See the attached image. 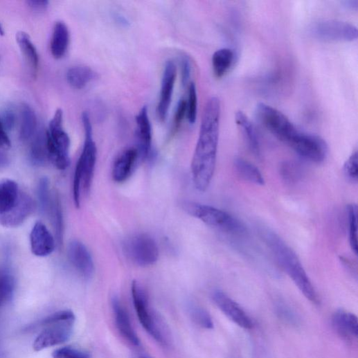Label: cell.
Instances as JSON below:
<instances>
[{
    "label": "cell",
    "instance_id": "obj_1",
    "mask_svg": "<svg viewBox=\"0 0 358 358\" xmlns=\"http://www.w3.org/2000/svg\"><path fill=\"white\" fill-rule=\"evenodd\" d=\"M221 114L220 98H211L204 109L199 138L191 163L193 181L200 192L207 190L216 170Z\"/></svg>",
    "mask_w": 358,
    "mask_h": 358
},
{
    "label": "cell",
    "instance_id": "obj_2",
    "mask_svg": "<svg viewBox=\"0 0 358 358\" xmlns=\"http://www.w3.org/2000/svg\"><path fill=\"white\" fill-rule=\"evenodd\" d=\"M260 234L278 263L292 279L301 292L312 303L319 304L320 300L314 286L296 253L269 229L262 227Z\"/></svg>",
    "mask_w": 358,
    "mask_h": 358
},
{
    "label": "cell",
    "instance_id": "obj_3",
    "mask_svg": "<svg viewBox=\"0 0 358 358\" xmlns=\"http://www.w3.org/2000/svg\"><path fill=\"white\" fill-rule=\"evenodd\" d=\"M82 122L85 141L82 153L76 166L73 181V197L77 208L80 207L82 191L87 194L91 190L97 161V147L93 137L90 116L87 112L82 114Z\"/></svg>",
    "mask_w": 358,
    "mask_h": 358
},
{
    "label": "cell",
    "instance_id": "obj_4",
    "mask_svg": "<svg viewBox=\"0 0 358 358\" xmlns=\"http://www.w3.org/2000/svg\"><path fill=\"white\" fill-rule=\"evenodd\" d=\"M75 323V316L70 310L48 316L41 323L44 328L34 341V350L40 351L66 342L73 334Z\"/></svg>",
    "mask_w": 358,
    "mask_h": 358
},
{
    "label": "cell",
    "instance_id": "obj_5",
    "mask_svg": "<svg viewBox=\"0 0 358 358\" xmlns=\"http://www.w3.org/2000/svg\"><path fill=\"white\" fill-rule=\"evenodd\" d=\"M48 160L59 170H65L70 165V138L63 128V111L58 109L46 130Z\"/></svg>",
    "mask_w": 358,
    "mask_h": 358
},
{
    "label": "cell",
    "instance_id": "obj_6",
    "mask_svg": "<svg viewBox=\"0 0 358 358\" xmlns=\"http://www.w3.org/2000/svg\"><path fill=\"white\" fill-rule=\"evenodd\" d=\"M182 206L190 216L208 226L234 234H242L245 232L244 226L231 214L223 210L190 202H184Z\"/></svg>",
    "mask_w": 358,
    "mask_h": 358
},
{
    "label": "cell",
    "instance_id": "obj_7",
    "mask_svg": "<svg viewBox=\"0 0 358 358\" xmlns=\"http://www.w3.org/2000/svg\"><path fill=\"white\" fill-rule=\"evenodd\" d=\"M255 112L261 125L286 145L300 132L287 116L268 105L258 104Z\"/></svg>",
    "mask_w": 358,
    "mask_h": 358
},
{
    "label": "cell",
    "instance_id": "obj_8",
    "mask_svg": "<svg viewBox=\"0 0 358 358\" xmlns=\"http://www.w3.org/2000/svg\"><path fill=\"white\" fill-rule=\"evenodd\" d=\"M127 256L140 267L154 265L159 258V250L155 240L145 234L132 237L124 244Z\"/></svg>",
    "mask_w": 358,
    "mask_h": 358
},
{
    "label": "cell",
    "instance_id": "obj_9",
    "mask_svg": "<svg viewBox=\"0 0 358 358\" xmlns=\"http://www.w3.org/2000/svg\"><path fill=\"white\" fill-rule=\"evenodd\" d=\"M312 35L323 41L350 42L357 39V29L354 25L337 20H324L311 28Z\"/></svg>",
    "mask_w": 358,
    "mask_h": 358
},
{
    "label": "cell",
    "instance_id": "obj_10",
    "mask_svg": "<svg viewBox=\"0 0 358 358\" xmlns=\"http://www.w3.org/2000/svg\"><path fill=\"white\" fill-rule=\"evenodd\" d=\"M132 296L134 310L143 328L158 342L165 343L163 335L148 304L147 295L136 280L132 284Z\"/></svg>",
    "mask_w": 358,
    "mask_h": 358
},
{
    "label": "cell",
    "instance_id": "obj_11",
    "mask_svg": "<svg viewBox=\"0 0 358 358\" xmlns=\"http://www.w3.org/2000/svg\"><path fill=\"white\" fill-rule=\"evenodd\" d=\"M289 146L303 158L316 163L323 162L327 157L328 147L321 137L301 131Z\"/></svg>",
    "mask_w": 358,
    "mask_h": 358
},
{
    "label": "cell",
    "instance_id": "obj_12",
    "mask_svg": "<svg viewBox=\"0 0 358 358\" xmlns=\"http://www.w3.org/2000/svg\"><path fill=\"white\" fill-rule=\"evenodd\" d=\"M35 200L28 194L20 192L17 202L7 213L0 215V225L6 228L21 226L36 208Z\"/></svg>",
    "mask_w": 358,
    "mask_h": 358
},
{
    "label": "cell",
    "instance_id": "obj_13",
    "mask_svg": "<svg viewBox=\"0 0 358 358\" xmlns=\"http://www.w3.org/2000/svg\"><path fill=\"white\" fill-rule=\"evenodd\" d=\"M212 299L219 309L238 326L251 330L253 322L244 310L232 298L221 291L213 292Z\"/></svg>",
    "mask_w": 358,
    "mask_h": 358
},
{
    "label": "cell",
    "instance_id": "obj_14",
    "mask_svg": "<svg viewBox=\"0 0 358 358\" xmlns=\"http://www.w3.org/2000/svg\"><path fill=\"white\" fill-rule=\"evenodd\" d=\"M176 79L177 66L173 61L169 60L164 69L161 98L157 108L158 117L161 122H164L168 117Z\"/></svg>",
    "mask_w": 358,
    "mask_h": 358
},
{
    "label": "cell",
    "instance_id": "obj_15",
    "mask_svg": "<svg viewBox=\"0 0 358 358\" xmlns=\"http://www.w3.org/2000/svg\"><path fill=\"white\" fill-rule=\"evenodd\" d=\"M68 259L83 276L90 278L94 273L93 258L87 247L78 240L71 241L67 249Z\"/></svg>",
    "mask_w": 358,
    "mask_h": 358
},
{
    "label": "cell",
    "instance_id": "obj_16",
    "mask_svg": "<svg viewBox=\"0 0 358 358\" xmlns=\"http://www.w3.org/2000/svg\"><path fill=\"white\" fill-rule=\"evenodd\" d=\"M136 123L138 146L137 151L139 156L146 160L151 155L152 145V128L146 106L142 107L136 116Z\"/></svg>",
    "mask_w": 358,
    "mask_h": 358
},
{
    "label": "cell",
    "instance_id": "obj_17",
    "mask_svg": "<svg viewBox=\"0 0 358 358\" xmlns=\"http://www.w3.org/2000/svg\"><path fill=\"white\" fill-rule=\"evenodd\" d=\"M30 238L31 250L35 256L46 257L54 251V238L42 222H38L35 224Z\"/></svg>",
    "mask_w": 358,
    "mask_h": 358
},
{
    "label": "cell",
    "instance_id": "obj_18",
    "mask_svg": "<svg viewBox=\"0 0 358 358\" xmlns=\"http://www.w3.org/2000/svg\"><path fill=\"white\" fill-rule=\"evenodd\" d=\"M332 323L337 333L343 339L351 341L357 338L358 321L354 314L339 310L332 316Z\"/></svg>",
    "mask_w": 358,
    "mask_h": 358
},
{
    "label": "cell",
    "instance_id": "obj_19",
    "mask_svg": "<svg viewBox=\"0 0 358 358\" xmlns=\"http://www.w3.org/2000/svg\"><path fill=\"white\" fill-rule=\"evenodd\" d=\"M112 309L116 327L120 333L129 343L138 346L140 343L139 339L132 326L127 312L116 298H114L112 301Z\"/></svg>",
    "mask_w": 358,
    "mask_h": 358
},
{
    "label": "cell",
    "instance_id": "obj_20",
    "mask_svg": "<svg viewBox=\"0 0 358 358\" xmlns=\"http://www.w3.org/2000/svg\"><path fill=\"white\" fill-rule=\"evenodd\" d=\"M138 156L136 149L127 150L120 154L115 161L112 170V177L116 182H124L129 177Z\"/></svg>",
    "mask_w": 358,
    "mask_h": 358
},
{
    "label": "cell",
    "instance_id": "obj_21",
    "mask_svg": "<svg viewBox=\"0 0 358 358\" xmlns=\"http://www.w3.org/2000/svg\"><path fill=\"white\" fill-rule=\"evenodd\" d=\"M69 32L66 25L62 21L55 24L51 40V52L53 57L57 60L62 58L69 47Z\"/></svg>",
    "mask_w": 358,
    "mask_h": 358
},
{
    "label": "cell",
    "instance_id": "obj_22",
    "mask_svg": "<svg viewBox=\"0 0 358 358\" xmlns=\"http://www.w3.org/2000/svg\"><path fill=\"white\" fill-rule=\"evenodd\" d=\"M97 78L95 71L89 66L77 65L69 68L66 74L68 84L75 89L82 90Z\"/></svg>",
    "mask_w": 358,
    "mask_h": 358
},
{
    "label": "cell",
    "instance_id": "obj_23",
    "mask_svg": "<svg viewBox=\"0 0 358 358\" xmlns=\"http://www.w3.org/2000/svg\"><path fill=\"white\" fill-rule=\"evenodd\" d=\"M235 122L241 129L250 150L256 156H260V147L258 134L249 117L243 111L235 114Z\"/></svg>",
    "mask_w": 358,
    "mask_h": 358
},
{
    "label": "cell",
    "instance_id": "obj_24",
    "mask_svg": "<svg viewBox=\"0 0 358 358\" xmlns=\"http://www.w3.org/2000/svg\"><path fill=\"white\" fill-rule=\"evenodd\" d=\"M20 194L18 184L12 179H0V215L9 211L16 204Z\"/></svg>",
    "mask_w": 358,
    "mask_h": 358
},
{
    "label": "cell",
    "instance_id": "obj_25",
    "mask_svg": "<svg viewBox=\"0 0 358 358\" xmlns=\"http://www.w3.org/2000/svg\"><path fill=\"white\" fill-rule=\"evenodd\" d=\"M37 120L34 110L26 104L20 110V138L24 142H30L37 132Z\"/></svg>",
    "mask_w": 358,
    "mask_h": 358
},
{
    "label": "cell",
    "instance_id": "obj_26",
    "mask_svg": "<svg viewBox=\"0 0 358 358\" xmlns=\"http://www.w3.org/2000/svg\"><path fill=\"white\" fill-rule=\"evenodd\" d=\"M235 60V52L229 48H223L212 56V67L215 77H224L233 66Z\"/></svg>",
    "mask_w": 358,
    "mask_h": 358
},
{
    "label": "cell",
    "instance_id": "obj_27",
    "mask_svg": "<svg viewBox=\"0 0 358 358\" xmlns=\"http://www.w3.org/2000/svg\"><path fill=\"white\" fill-rule=\"evenodd\" d=\"M29 159L37 166L46 163L48 158L47 138L46 132H37L30 141Z\"/></svg>",
    "mask_w": 358,
    "mask_h": 358
},
{
    "label": "cell",
    "instance_id": "obj_28",
    "mask_svg": "<svg viewBox=\"0 0 358 358\" xmlns=\"http://www.w3.org/2000/svg\"><path fill=\"white\" fill-rule=\"evenodd\" d=\"M16 39L22 53L28 62L33 73L37 74L39 57L37 50L30 35L26 32L20 31L17 33Z\"/></svg>",
    "mask_w": 358,
    "mask_h": 358
},
{
    "label": "cell",
    "instance_id": "obj_29",
    "mask_svg": "<svg viewBox=\"0 0 358 358\" xmlns=\"http://www.w3.org/2000/svg\"><path fill=\"white\" fill-rule=\"evenodd\" d=\"M235 170L239 176L251 184L263 186L265 179L259 169L248 161L237 158L234 161Z\"/></svg>",
    "mask_w": 358,
    "mask_h": 358
},
{
    "label": "cell",
    "instance_id": "obj_30",
    "mask_svg": "<svg viewBox=\"0 0 358 358\" xmlns=\"http://www.w3.org/2000/svg\"><path fill=\"white\" fill-rule=\"evenodd\" d=\"M15 289V277L6 270H0V307L11 301Z\"/></svg>",
    "mask_w": 358,
    "mask_h": 358
},
{
    "label": "cell",
    "instance_id": "obj_31",
    "mask_svg": "<svg viewBox=\"0 0 358 358\" xmlns=\"http://www.w3.org/2000/svg\"><path fill=\"white\" fill-rule=\"evenodd\" d=\"M348 220L349 231V242L353 253L357 255V206L356 204H350L348 206Z\"/></svg>",
    "mask_w": 358,
    "mask_h": 358
},
{
    "label": "cell",
    "instance_id": "obj_32",
    "mask_svg": "<svg viewBox=\"0 0 358 358\" xmlns=\"http://www.w3.org/2000/svg\"><path fill=\"white\" fill-rule=\"evenodd\" d=\"M51 209L52 210L53 213L55 236L59 244H62L63 239L64 224L61 202L57 195H55V197L52 201Z\"/></svg>",
    "mask_w": 358,
    "mask_h": 358
},
{
    "label": "cell",
    "instance_id": "obj_33",
    "mask_svg": "<svg viewBox=\"0 0 358 358\" xmlns=\"http://www.w3.org/2000/svg\"><path fill=\"white\" fill-rule=\"evenodd\" d=\"M280 174L285 181L296 183L303 176V169L294 162H284L280 165Z\"/></svg>",
    "mask_w": 358,
    "mask_h": 358
},
{
    "label": "cell",
    "instance_id": "obj_34",
    "mask_svg": "<svg viewBox=\"0 0 358 358\" xmlns=\"http://www.w3.org/2000/svg\"><path fill=\"white\" fill-rule=\"evenodd\" d=\"M37 197L42 212L46 213L51 209L52 205L49 190V181L46 177L42 178L39 181Z\"/></svg>",
    "mask_w": 358,
    "mask_h": 358
},
{
    "label": "cell",
    "instance_id": "obj_35",
    "mask_svg": "<svg viewBox=\"0 0 358 358\" xmlns=\"http://www.w3.org/2000/svg\"><path fill=\"white\" fill-rule=\"evenodd\" d=\"M189 312L192 319L197 325L207 330L213 328L212 319L204 309L197 306H192Z\"/></svg>",
    "mask_w": 358,
    "mask_h": 358
},
{
    "label": "cell",
    "instance_id": "obj_36",
    "mask_svg": "<svg viewBox=\"0 0 358 358\" xmlns=\"http://www.w3.org/2000/svg\"><path fill=\"white\" fill-rule=\"evenodd\" d=\"M187 103L186 117L190 124H194L197 114V94L196 86L193 82L190 83L188 87V98Z\"/></svg>",
    "mask_w": 358,
    "mask_h": 358
},
{
    "label": "cell",
    "instance_id": "obj_37",
    "mask_svg": "<svg viewBox=\"0 0 358 358\" xmlns=\"http://www.w3.org/2000/svg\"><path fill=\"white\" fill-rule=\"evenodd\" d=\"M53 358H91L90 354L83 350L64 346L55 350L53 352Z\"/></svg>",
    "mask_w": 358,
    "mask_h": 358
},
{
    "label": "cell",
    "instance_id": "obj_38",
    "mask_svg": "<svg viewBox=\"0 0 358 358\" xmlns=\"http://www.w3.org/2000/svg\"><path fill=\"white\" fill-rule=\"evenodd\" d=\"M343 173L351 181L357 182L358 178V156L355 151L347 159L343 165Z\"/></svg>",
    "mask_w": 358,
    "mask_h": 358
},
{
    "label": "cell",
    "instance_id": "obj_39",
    "mask_svg": "<svg viewBox=\"0 0 358 358\" xmlns=\"http://www.w3.org/2000/svg\"><path fill=\"white\" fill-rule=\"evenodd\" d=\"M187 115V103L186 100L181 99L177 105L174 119V131L177 132L180 127L181 123Z\"/></svg>",
    "mask_w": 358,
    "mask_h": 358
},
{
    "label": "cell",
    "instance_id": "obj_40",
    "mask_svg": "<svg viewBox=\"0 0 358 358\" xmlns=\"http://www.w3.org/2000/svg\"><path fill=\"white\" fill-rule=\"evenodd\" d=\"M181 82L184 87L189 84L191 76L192 66L190 60L187 55H184L181 59Z\"/></svg>",
    "mask_w": 358,
    "mask_h": 358
},
{
    "label": "cell",
    "instance_id": "obj_41",
    "mask_svg": "<svg viewBox=\"0 0 358 358\" xmlns=\"http://www.w3.org/2000/svg\"><path fill=\"white\" fill-rule=\"evenodd\" d=\"M1 118H0V150L6 151L12 147V142Z\"/></svg>",
    "mask_w": 358,
    "mask_h": 358
},
{
    "label": "cell",
    "instance_id": "obj_42",
    "mask_svg": "<svg viewBox=\"0 0 358 358\" xmlns=\"http://www.w3.org/2000/svg\"><path fill=\"white\" fill-rule=\"evenodd\" d=\"M0 118H1L5 127L8 131L12 129L17 121L16 114L12 110L7 109L2 114H0Z\"/></svg>",
    "mask_w": 358,
    "mask_h": 358
},
{
    "label": "cell",
    "instance_id": "obj_43",
    "mask_svg": "<svg viewBox=\"0 0 358 358\" xmlns=\"http://www.w3.org/2000/svg\"><path fill=\"white\" fill-rule=\"evenodd\" d=\"M278 310L279 314L281 317H283V319L289 320L292 322L293 320H296L294 314L292 313V312L285 305H280L278 307Z\"/></svg>",
    "mask_w": 358,
    "mask_h": 358
},
{
    "label": "cell",
    "instance_id": "obj_44",
    "mask_svg": "<svg viewBox=\"0 0 358 358\" xmlns=\"http://www.w3.org/2000/svg\"><path fill=\"white\" fill-rule=\"evenodd\" d=\"M30 8L35 10H42L46 9L48 6V1H28L27 2Z\"/></svg>",
    "mask_w": 358,
    "mask_h": 358
},
{
    "label": "cell",
    "instance_id": "obj_45",
    "mask_svg": "<svg viewBox=\"0 0 358 358\" xmlns=\"http://www.w3.org/2000/svg\"><path fill=\"white\" fill-rule=\"evenodd\" d=\"M10 164V158L5 151L0 150V170L6 168Z\"/></svg>",
    "mask_w": 358,
    "mask_h": 358
},
{
    "label": "cell",
    "instance_id": "obj_46",
    "mask_svg": "<svg viewBox=\"0 0 358 358\" xmlns=\"http://www.w3.org/2000/svg\"><path fill=\"white\" fill-rule=\"evenodd\" d=\"M346 6L352 10H357L358 8V1L357 0H349V1H346Z\"/></svg>",
    "mask_w": 358,
    "mask_h": 358
},
{
    "label": "cell",
    "instance_id": "obj_47",
    "mask_svg": "<svg viewBox=\"0 0 358 358\" xmlns=\"http://www.w3.org/2000/svg\"><path fill=\"white\" fill-rule=\"evenodd\" d=\"M0 35H1V36L5 35V30H4V28L2 26L1 23H0Z\"/></svg>",
    "mask_w": 358,
    "mask_h": 358
}]
</instances>
